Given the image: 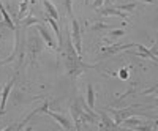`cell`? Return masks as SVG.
Segmentation results:
<instances>
[{
	"label": "cell",
	"mask_w": 158,
	"mask_h": 131,
	"mask_svg": "<svg viewBox=\"0 0 158 131\" xmlns=\"http://www.w3.org/2000/svg\"><path fill=\"white\" fill-rule=\"evenodd\" d=\"M27 10H29V0H22L21 8H19V18H18V19H24V16H25V13H27Z\"/></svg>",
	"instance_id": "cell-15"
},
{
	"label": "cell",
	"mask_w": 158,
	"mask_h": 131,
	"mask_svg": "<svg viewBox=\"0 0 158 131\" xmlns=\"http://www.w3.org/2000/svg\"><path fill=\"white\" fill-rule=\"evenodd\" d=\"M59 49L62 52V57L65 60V67H67L68 70V74L73 77H77L79 74H81L84 65L81 63V55H77V52L71 43V36H70V32L67 35V41L62 40V43L59 44Z\"/></svg>",
	"instance_id": "cell-1"
},
{
	"label": "cell",
	"mask_w": 158,
	"mask_h": 131,
	"mask_svg": "<svg viewBox=\"0 0 158 131\" xmlns=\"http://www.w3.org/2000/svg\"><path fill=\"white\" fill-rule=\"evenodd\" d=\"M122 35H125V30H123V29H120V30H114V32H109V36H111V38H117V36H122Z\"/></svg>",
	"instance_id": "cell-18"
},
{
	"label": "cell",
	"mask_w": 158,
	"mask_h": 131,
	"mask_svg": "<svg viewBox=\"0 0 158 131\" xmlns=\"http://www.w3.org/2000/svg\"><path fill=\"white\" fill-rule=\"evenodd\" d=\"M100 29H104V30H109V27L106 24H95V25H92L90 30H100Z\"/></svg>",
	"instance_id": "cell-19"
},
{
	"label": "cell",
	"mask_w": 158,
	"mask_h": 131,
	"mask_svg": "<svg viewBox=\"0 0 158 131\" xmlns=\"http://www.w3.org/2000/svg\"><path fill=\"white\" fill-rule=\"evenodd\" d=\"M98 13H100L101 16H117V18H122V19H125V18H127V13H125V11H122V10H118V8H115V6L103 8V10H100Z\"/></svg>",
	"instance_id": "cell-8"
},
{
	"label": "cell",
	"mask_w": 158,
	"mask_h": 131,
	"mask_svg": "<svg viewBox=\"0 0 158 131\" xmlns=\"http://www.w3.org/2000/svg\"><path fill=\"white\" fill-rule=\"evenodd\" d=\"M103 2L104 0H94V8H100L103 5Z\"/></svg>",
	"instance_id": "cell-21"
},
{
	"label": "cell",
	"mask_w": 158,
	"mask_h": 131,
	"mask_svg": "<svg viewBox=\"0 0 158 131\" xmlns=\"http://www.w3.org/2000/svg\"><path fill=\"white\" fill-rule=\"evenodd\" d=\"M36 30H38V33H40V35H41L43 41H44L49 47L57 49V44L54 43V38H52V35L49 33V30H48V27H46L44 24H36Z\"/></svg>",
	"instance_id": "cell-7"
},
{
	"label": "cell",
	"mask_w": 158,
	"mask_h": 131,
	"mask_svg": "<svg viewBox=\"0 0 158 131\" xmlns=\"http://www.w3.org/2000/svg\"><path fill=\"white\" fill-rule=\"evenodd\" d=\"M100 117H101V125H100L101 129H111V128H117L118 126L106 112H100Z\"/></svg>",
	"instance_id": "cell-9"
},
{
	"label": "cell",
	"mask_w": 158,
	"mask_h": 131,
	"mask_svg": "<svg viewBox=\"0 0 158 131\" xmlns=\"http://www.w3.org/2000/svg\"><path fill=\"white\" fill-rule=\"evenodd\" d=\"M43 5H44V8H46V11H48V14H49V18H52V19H59V11H57V8L52 5V2L51 0H44L43 2Z\"/></svg>",
	"instance_id": "cell-10"
},
{
	"label": "cell",
	"mask_w": 158,
	"mask_h": 131,
	"mask_svg": "<svg viewBox=\"0 0 158 131\" xmlns=\"http://www.w3.org/2000/svg\"><path fill=\"white\" fill-rule=\"evenodd\" d=\"M0 14L3 16V21H5V24L8 25V29H11V30H15V29H16V27H15V22L11 21V18H10V14H8L6 8H5L3 3H2V0H0Z\"/></svg>",
	"instance_id": "cell-11"
},
{
	"label": "cell",
	"mask_w": 158,
	"mask_h": 131,
	"mask_svg": "<svg viewBox=\"0 0 158 131\" xmlns=\"http://www.w3.org/2000/svg\"><path fill=\"white\" fill-rule=\"evenodd\" d=\"M136 43H128V44H112L109 47H104L101 52H100V59H104V57H109V55H114L117 52H122V51H127V49H133Z\"/></svg>",
	"instance_id": "cell-5"
},
{
	"label": "cell",
	"mask_w": 158,
	"mask_h": 131,
	"mask_svg": "<svg viewBox=\"0 0 158 131\" xmlns=\"http://www.w3.org/2000/svg\"><path fill=\"white\" fill-rule=\"evenodd\" d=\"M118 77H120V79H128V71L127 70H122V71H118Z\"/></svg>",
	"instance_id": "cell-20"
},
{
	"label": "cell",
	"mask_w": 158,
	"mask_h": 131,
	"mask_svg": "<svg viewBox=\"0 0 158 131\" xmlns=\"http://www.w3.org/2000/svg\"><path fill=\"white\" fill-rule=\"evenodd\" d=\"M87 106L90 109L95 108V88L92 84H87Z\"/></svg>",
	"instance_id": "cell-12"
},
{
	"label": "cell",
	"mask_w": 158,
	"mask_h": 131,
	"mask_svg": "<svg viewBox=\"0 0 158 131\" xmlns=\"http://www.w3.org/2000/svg\"><path fill=\"white\" fill-rule=\"evenodd\" d=\"M13 85H15V77H10V79L6 81V84H5V87H3V92H2V100H0V115L5 114L6 100H8V96H10V92H11Z\"/></svg>",
	"instance_id": "cell-6"
},
{
	"label": "cell",
	"mask_w": 158,
	"mask_h": 131,
	"mask_svg": "<svg viewBox=\"0 0 158 131\" xmlns=\"http://www.w3.org/2000/svg\"><path fill=\"white\" fill-rule=\"evenodd\" d=\"M85 3H89V0H85Z\"/></svg>",
	"instance_id": "cell-24"
},
{
	"label": "cell",
	"mask_w": 158,
	"mask_h": 131,
	"mask_svg": "<svg viewBox=\"0 0 158 131\" xmlns=\"http://www.w3.org/2000/svg\"><path fill=\"white\" fill-rule=\"evenodd\" d=\"M120 125H123V126H127V128H133V129H136L139 125H142V122L139 120V119H133V117H128V119H125Z\"/></svg>",
	"instance_id": "cell-13"
},
{
	"label": "cell",
	"mask_w": 158,
	"mask_h": 131,
	"mask_svg": "<svg viewBox=\"0 0 158 131\" xmlns=\"http://www.w3.org/2000/svg\"><path fill=\"white\" fill-rule=\"evenodd\" d=\"M48 106H49V104H48ZM48 106L43 109V112H44V114H48L49 117H52V119H54L57 123H60V126H62L63 129H71V128H73V123H71V120H70V119H67L65 115H62V114H59V112L51 111Z\"/></svg>",
	"instance_id": "cell-4"
},
{
	"label": "cell",
	"mask_w": 158,
	"mask_h": 131,
	"mask_svg": "<svg viewBox=\"0 0 158 131\" xmlns=\"http://www.w3.org/2000/svg\"><path fill=\"white\" fill-rule=\"evenodd\" d=\"M139 108H141V104H133V106L128 108V109H122V111H111V112H112V115H114V122H115L118 126H120V123H122L125 119H128V117L146 114L144 111H139Z\"/></svg>",
	"instance_id": "cell-2"
},
{
	"label": "cell",
	"mask_w": 158,
	"mask_h": 131,
	"mask_svg": "<svg viewBox=\"0 0 158 131\" xmlns=\"http://www.w3.org/2000/svg\"><path fill=\"white\" fill-rule=\"evenodd\" d=\"M115 8H118V10H122V11H131V10H135L136 8V5L135 3H125V5H114Z\"/></svg>",
	"instance_id": "cell-16"
},
{
	"label": "cell",
	"mask_w": 158,
	"mask_h": 131,
	"mask_svg": "<svg viewBox=\"0 0 158 131\" xmlns=\"http://www.w3.org/2000/svg\"><path fill=\"white\" fill-rule=\"evenodd\" d=\"M32 24H40V19H36V18H33V16H29V19L24 21L25 27H29V25H32Z\"/></svg>",
	"instance_id": "cell-17"
},
{
	"label": "cell",
	"mask_w": 158,
	"mask_h": 131,
	"mask_svg": "<svg viewBox=\"0 0 158 131\" xmlns=\"http://www.w3.org/2000/svg\"><path fill=\"white\" fill-rule=\"evenodd\" d=\"M62 5H63L65 11H67V14L70 18H73V0H62Z\"/></svg>",
	"instance_id": "cell-14"
},
{
	"label": "cell",
	"mask_w": 158,
	"mask_h": 131,
	"mask_svg": "<svg viewBox=\"0 0 158 131\" xmlns=\"http://www.w3.org/2000/svg\"><path fill=\"white\" fill-rule=\"evenodd\" d=\"M114 2H115V0H109V3H111V5H112V3H114Z\"/></svg>",
	"instance_id": "cell-23"
},
{
	"label": "cell",
	"mask_w": 158,
	"mask_h": 131,
	"mask_svg": "<svg viewBox=\"0 0 158 131\" xmlns=\"http://www.w3.org/2000/svg\"><path fill=\"white\" fill-rule=\"evenodd\" d=\"M71 43L77 52V55H82V40H81V27L76 19H71Z\"/></svg>",
	"instance_id": "cell-3"
},
{
	"label": "cell",
	"mask_w": 158,
	"mask_h": 131,
	"mask_svg": "<svg viewBox=\"0 0 158 131\" xmlns=\"http://www.w3.org/2000/svg\"><path fill=\"white\" fill-rule=\"evenodd\" d=\"M144 2H147V3H153V0H144Z\"/></svg>",
	"instance_id": "cell-22"
}]
</instances>
